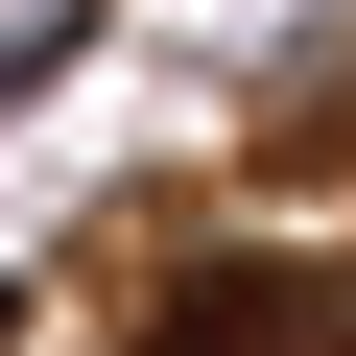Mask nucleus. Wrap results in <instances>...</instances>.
<instances>
[{
  "label": "nucleus",
  "mask_w": 356,
  "mask_h": 356,
  "mask_svg": "<svg viewBox=\"0 0 356 356\" xmlns=\"http://www.w3.org/2000/svg\"><path fill=\"white\" fill-rule=\"evenodd\" d=\"M332 309H356V285H309V261H214V285L143 309V356H356Z\"/></svg>",
  "instance_id": "obj_1"
}]
</instances>
